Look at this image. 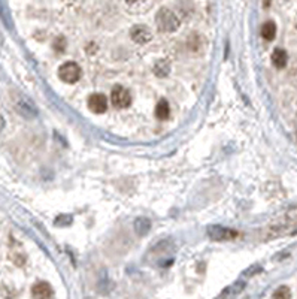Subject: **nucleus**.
I'll return each mask as SVG.
<instances>
[{"instance_id": "7ed1b4c3", "label": "nucleus", "mask_w": 297, "mask_h": 299, "mask_svg": "<svg viewBox=\"0 0 297 299\" xmlns=\"http://www.w3.org/2000/svg\"><path fill=\"white\" fill-rule=\"evenodd\" d=\"M111 100L115 108H127L132 103V96L127 89L121 85H115L111 93Z\"/></svg>"}, {"instance_id": "39448f33", "label": "nucleus", "mask_w": 297, "mask_h": 299, "mask_svg": "<svg viewBox=\"0 0 297 299\" xmlns=\"http://www.w3.org/2000/svg\"><path fill=\"white\" fill-rule=\"evenodd\" d=\"M130 36L136 44H141V45L148 44L152 39V34H151L149 29L145 26H134L130 30Z\"/></svg>"}, {"instance_id": "423d86ee", "label": "nucleus", "mask_w": 297, "mask_h": 299, "mask_svg": "<svg viewBox=\"0 0 297 299\" xmlns=\"http://www.w3.org/2000/svg\"><path fill=\"white\" fill-rule=\"evenodd\" d=\"M31 296L39 298V299L52 298V296H54V290H52V287L48 283H44V281H41V283H36L31 287Z\"/></svg>"}, {"instance_id": "2eb2a0df", "label": "nucleus", "mask_w": 297, "mask_h": 299, "mask_svg": "<svg viewBox=\"0 0 297 299\" xmlns=\"http://www.w3.org/2000/svg\"><path fill=\"white\" fill-rule=\"evenodd\" d=\"M126 2H129V3H134V2H137V0H126Z\"/></svg>"}, {"instance_id": "f03ea898", "label": "nucleus", "mask_w": 297, "mask_h": 299, "mask_svg": "<svg viewBox=\"0 0 297 299\" xmlns=\"http://www.w3.org/2000/svg\"><path fill=\"white\" fill-rule=\"evenodd\" d=\"M81 74H82V70L75 62H67V63L61 64L60 69H59L60 79L67 82V84H74V82L79 81Z\"/></svg>"}, {"instance_id": "f8f14e48", "label": "nucleus", "mask_w": 297, "mask_h": 299, "mask_svg": "<svg viewBox=\"0 0 297 299\" xmlns=\"http://www.w3.org/2000/svg\"><path fill=\"white\" fill-rule=\"evenodd\" d=\"M149 227H151V223L147 219H139L134 223V229H136L137 235H145L149 231Z\"/></svg>"}, {"instance_id": "20e7f679", "label": "nucleus", "mask_w": 297, "mask_h": 299, "mask_svg": "<svg viewBox=\"0 0 297 299\" xmlns=\"http://www.w3.org/2000/svg\"><path fill=\"white\" fill-rule=\"evenodd\" d=\"M89 108L94 114H103L108 110V99L102 93H94L89 97Z\"/></svg>"}, {"instance_id": "9b49d317", "label": "nucleus", "mask_w": 297, "mask_h": 299, "mask_svg": "<svg viewBox=\"0 0 297 299\" xmlns=\"http://www.w3.org/2000/svg\"><path fill=\"white\" fill-rule=\"evenodd\" d=\"M169 114H170L169 103H167V100L162 99L155 107V117L159 120H166V118H169Z\"/></svg>"}, {"instance_id": "6e6552de", "label": "nucleus", "mask_w": 297, "mask_h": 299, "mask_svg": "<svg viewBox=\"0 0 297 299\" xmlns=\"http://www.w3.org/2000/svg\"><path fill=\"white\" fill-rule=\"evenodd\" d=\"M288 62V54L287 51L282 48H275L272 52V63L276 69H284Z\"/></svg>"}, {"instance_id": "ddd939ff", "label": "nucleus", "mask_w": 297, "mask_h": 299, "mask_svg": "<svg viewBox=\"0 0 297 299\" xmlns=\"http://www.w3.org/2000/svg\"><path fill=\"white\" fill-rule=\"evenodd\" d=\"M52 48H54L57 52H63L66 49V38H63V36L56 38L54 42H52Z\"/></svg>"}, {"instance_id": "0eeeda50", "label": "nucleus", "mask_w": 297, "mask_h": 299, "mask_svg": "<svg viewBox=\"0 0 297 299\" xmlns=\"http://www.w3.org/2000/svg\"><path fill=\"white\" fill-rule=\"evenodd\" d=\"M209 235L217 241L233 239L238 236L236 232H233L232 229H224V227H211V229H209Z\"/></svg>"}, {"instance_id": "4468645a", "label": "nucleus", "mask_w": 297, "mask_h": 299, "mask_svg": "<svg viewBox=\"0 0 297 299\" xmlns=\"http://www.w3.org/2000/svg\"><path fill=\"white\" fill-rule=\"evenodd\" d=\"M273 298H276V299H279V298H291V293H290V290H288V287H285V286H282V287H279L275 293H273Z\"/></svg>"}, {"instance_id": "9d476101", "label": "nucleus", "mask_w": 297, "mask_h": 299, "mask_svg": "<svg viewBox=\"0 0 297 299\" xmlns=\"http://www.w3.org/2000/svg\"><path fill=\"white\" fill-rule=\"evenodd\" d=\"M170 72V64L167 60H159L154 64V74L159 77V78H164L167 77Z\"/></svg>"}, {"instance_id": "1a4fd4ad", "label": "nucleus", "mask_w": 297, "mask_h": 299, "mask_svg": "<svg viewBox=\"0 0 297 299\" xmlns=\"http://www.w3.org/2000/svg\"><path fill=\"white\" fill-rule=\"evenodd\" d=\"M261 36L266 41H273L276 36V24L273 21H266L261 26Z\"/></svg>"}, {"instance_id": "f257e3e1", "label": "nucleus", "mask_w": 297, "mask_h": 299, "mask_svg": "<svg viewBox=\"0 0 297 299\" xmlns=\"http://www.w3.org/2000/svg\"><path fill=\"white\" fill-rule=\"evenodd\" d=\"M155 23H157V29L163 33H172L175 30H178L179 24H181L178 16L167 8H162L159 12H157Z\"/></svg>"}]
</instances>
